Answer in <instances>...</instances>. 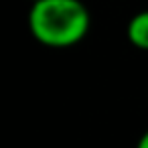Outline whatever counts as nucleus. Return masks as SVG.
<instances>
[{"label": "nucleus", "mask_w": 148, "mask_h": 148, "mask_svg": "<svg viewBox=\"0 0 148 148\" xmlns=\"http://www.w3.org/2000/svg\"><path fill=\"white\" fill-rule=\"evenodd\" d=\"M29 31L49 49H69L85 39L91 16L81 0H39L29 10Z\"/></svg>", "instance_id": "1"}, {"label": "nucleus", "mask_w": 148, "mask_h": 148, "mask_svg": "<svg viewBox=\"0 0 148 148\" xmlns=\"http://www.w3.org/2000/svg\"><path fill=\"white\" fill-rule=\"evenodd\" d=\"M126 37L132 47L148 51V10H140L128 21Z\"/></svg>", "instance_id": "2"}, {"label": "nucleus", "mask_w": 148, "mask_h": 148, "mask_svg": "<svg viewBox=\"0 0 148 148\" xmlns=\"http://www.w3.org/2000/svg\"><path fill=\"white\" fill-rule=\"evenodd\" d=\"M136 148H148V130L138 138V142H136Z\"/></svg>", "instance_id": "3"}, {"label": "nucleus", "mask_w": 148, "mask_h": 148, "mask_svg": "<svg viewBox=\"0 0 148 148\" xmlns=\"http://www.w3.org/2000/svg\"><path fill=\"white\" fill-rule=\"evenodd\" d=\"M31 2H33V4H35V2H39V0H31Z\"/></svg>", "instance_id": "4"}]
</instances>
